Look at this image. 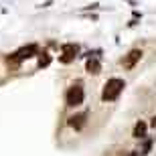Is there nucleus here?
Segmentation results:
<instances>
[{
	"mask_svg": "<svg viewBox=\"0 0 156 156\" xmlns=\"http://www.w3.org/2000/svg\"><path fill=\"white\" fill-rule=\"evenodd\" d=\"M128 156H138V152H132V154H128Z\"/></svg>",
	"mask_w": 156,
	"mask_h": 156,
	"instance_id": "11",
	"label": "nucleus"
},
{
	"mask_svg": "<svg viewBox=\"0 0 156 156\" xmlns=\"http://www.w3.org/2000/svg\"><path fill=\"white\" fill-rule=\"evenodd\" d=\"M134 138H144L146 136V124L144 122H138L136 126H134V134H132Z\"/></svg>",
	"mask_w": 156,
	"mask_h": 156,
	"instance_id": "8",
	"label": "nucleus"
},
{
	"mask_svg": "<svg viewBox=\"0 0 156 156\" xmlns=\"http://www.w3.org/2000/svg\"><path fill=\"white\" fill-rule=\"evenodd\" d=\"M150 124H152V126L156 128V118H152V122H150Z\"/></svg>",
	"mask_w": 156,
	"mask_h": 156,
	"instance_id": "10",
	"label": "nucleus"
},
{
	"mask_svg": "<svg viewBox=\"0 0 156 156\" xmlns=\"http://www.w3.org/2000/svg\"><path fill=\"white\" fill-rule=\"evenodd\" d=\"M37 53V45H29V47H23V49H18L12 57H8V61H24V59L33 57Z\"/></svg>",
	"mask_w": 156,
	"mask_h": 156,
	"instance_id": "3",
	"label": "nucleus"
},
{
	"mask_svg": "<svg viewBox=\"0 0 156 156\" xmlns=\"http://www.w3.org/2000/svg\"><path fill=\"white\" fill-rule=\"evenodd\" d=\"M142 55H144V53L140 51V49H132V51L128 53L126 57H124V61H122V65H124V69H132L134 65L138 63L140 59H142Z\"/></svg>",
	"mask_w": 156,
	"mask_h": 156,
	"instance_id": "4",
	"label": "nucleus"
},
{
	"mask_svg": "<svg viewBox=\"0 0 156 156\" xmlns=\"http://www.w3.org/2000/svg\"><path fill=\"white\" fill-rule=\"evenodd\" d=\"M85 67H87V71H89V73H93V75H98L99 71H101V65H99L98 59H89Z\"/></svg>",
	"mask_w": 156,
	"mask_h": 156,
	"instance_id": "7",
	"label": "nucleus"
},
{
	"mask_svg": "<svg viewBox=\"0 0 156 156\" xmlns=\"http://www.w3.org/2000/svg\"><path fill=\"white\" fill-rule=\"evenodd\" d=\"M39 65H41V67H43V65H49V57H47V55H45V57H41Z\"/></svg>",
	"mask_w": 156,
	"mask_h": 156,
	"instance_id": "9",
	"label": "nucleus"
},
{
	"mask_svg": "<svg viewBox=\"0 0 156 156\" xmlns=\"http://www.w3.org/2000/svg\"><path fill=\"white\" fill-rule=\"evenodd\" d=\"M85 120H87V114H75V116L69 118V126L75 128V130H81L85 126Z\"/></svg>",
	"mask_w": 156,
	"mask_h": 156,
	"instance_id": "6",
	"label": "nucleus"
},
{
	"mask_svg": "<svg viewBox=\"0 0 156 156\" xmlns=\"http://www.w3.org/2000/svg\"><path fill=\"white\" fill-rule=\"evenodd\" d=\"M124 87H126V83H124V79H120V77L108 79L105 85H104V91H101V99H104V101H114V99H118V95L122 93Z\"/></svg>",
	"mask_w": 156,
	"mask_h": 156,
	"instance_id": "1",
	"label": "nucleus"
},
{
	"mask_svg": "<svg viewBox=\"0 0 156 156\" xmlns=\"http://www.w3.org/2000/svg\"><path fill=\"white\" fill-rule=\"evenodd\" d=\"M77 51H79V47L73 45V43H69V45H63V57H61V61L63 63H69V61H73L77 55Z\"/></svg>",
	"mask_w": 156,
	"mask_h": 156,
	"instance_id": "5",
	"label": "nucleus"
},
{
	"mask_svg": "<svg viewBox=\"0 0 156 156\" xmlns=\"http://www.w3.org/2000/svg\"><path fill=\"white\" fill-rule=\"evenodd\" d=\"M65 101H67L69 108H77V105L83 104V87H81V83H75V85H71L67 89Z\"/></svg>",
	"mask_w": 156,
	"mask_h": 156,
	"instance_id": "2",
	"label": "nucleus"
}]
</instances>
